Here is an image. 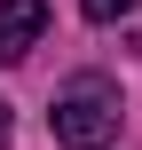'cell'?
Returning a JSON list of instances; mask_svg holds the SVG:
<instances>
[{
    "label": "cell",
    "mask_w": 142,
    "mask_h": 150,
    "mask_svg": "<svg viewBox=\"0 0 142 150\" xmlns=\"http://www.w3.org/2000/svg\"><path fill=\"white\" fill-rule=\"evenodd\" d=\"M119 119H126V103H119V79H103V71H79L71 87H55V111H47V127H55L63 150L119 142Z\"/></svg>",
    "instance_id": "cell-1"
},
{
    "label": "cell",
    "mask_w": 142,
    "mask_h": 150,
    "mask_svg": "<svg viewBox=\"0 0 142 150\" xmlns=\"http://www.w3.org/2000/svg\"><path fill=\"white\" fill-rule=\"evenodd\" d=\"M47 32V8L40 0H0V63H24Z\"/></svg>",
    "instance_id": "cell-2"
},
{
    "label": "cell",
    "mask_w": 142,
    "mask_h": 150,
    "mask_svg": "<svg viewBox=\"0 0 142 150\" xmlns=\"http://www.w3.org/2000/svg\"><path fill=\"white\" fill-rule=\"evenodd\" d=\"M79 8H87V24H119V16L142 8V0H79Z\"/></svg>",
    "instance_id": "cell-3"
},
{
    "label": "cell",
    "mask_w": 142,
    "mask_h": 150,
    "mask_svg": "<svg viewBox=\"0 0 142 150\" xmlns=\"http://www.w3.org/2000/svg\"><path fill=\"white\" fill-rule=\"evenodd\" d=\"M0 150H8V103H0Z\"/></svg>",
    "instance_id": "cell-4"
}]
</instances>
